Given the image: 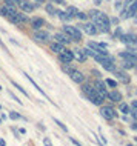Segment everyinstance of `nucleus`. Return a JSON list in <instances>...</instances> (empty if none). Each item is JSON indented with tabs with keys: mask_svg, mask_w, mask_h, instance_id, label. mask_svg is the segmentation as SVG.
Here are the masks:
<instances>
[{
	"mask_svg": "<svg viewBox=\"0 0 137 146\" xmlns=\"http://www.w3.org/2000/svg\"><path fill=\"white\" fill-rule=\"evenodd\" d=\"M88 17L92 20V23L96 25V28L99 29V33H109L111 22H109L108 15L105 13H100V11H97V9H91L88 14Z\"/></svg>",
	"mask_w": 137,
	"mask_h": 146,
	"instance_id": "f257e3e1",
	"label": "nucleus"
},
{
	"mask_svg": "<svg viewBox=\"0 0 137 146\" xmlns=\"http://www.w3.org/2000/svg\"><path fill=\"white\" fill-rule=\"evenodd\" d=\"M82 92H83L85 96H86L88 100L91 102V103H94L96 106H102V103H103V97H102L100 94L94 89V86L82 83Z\"/></svg>",
	"mask_w": 137,
	"mask_h": 146,
	"instance_id": "f03ea898",
	"label": "nucleus"
},
{
	"mask_svg": "<svg viewBox=\"0 0 137 146\" xmlns=\"http://www.w3.org/2000/svg\"><path fill=\"white\" fill-rule=\"evenodd\" d=\"M63 33L68 35L71 40H76V42H80V40H82V33L79 31V28H77V26L65 25V26H63Z\"/></svg>",
	"mask_w": 137,
	"mask_h": 146,
	"instance_id": "7ed1b4c3",
	"label": "nucleus"
},
{
	"mask_svg": "<svg viewBox=\"0 0 137 146\" xmlns=\"http://www.w3.org/2000/svg\"><path fill=\"white\" fill-rule=\"evenodd\" d=\"M8 19H9V22L14 23V25H23V23L28 22V15L23 13V11H15V13Z\"/></svg>",
	"mask_w": 137,
	"mask_h": 146,
	"instance_id": "20e7f679",
	"label": "nucleus"
},
{
	"mask_svg": "<svg viewBox=\"0 0 137 146\" xmlns=\"http://www.w3.org/2000/svg\"><path fill=\"white\" fill-rule=\"evenodd\" d=\"M119 56L122 57L123 60H126V62L132 63L134 66H137V54H136V51H134V49H130V51H122V52H120Z\"/></svg>",
	"mask_w": 137,
	"mask_h": 146,
	"instance_id": "39448f33",
	"label": "nucleus"
},
{
	"mask_svg": "<svg viewBox=\"0 0 137 146\" xmlns=\"http://www.w3.org/2000/svg\"><path fill=\"white\" fill-rule=\"evenodd\" d=\"M100 115L103 118H106V120H112V118L117 117V114L111 106H102L100 108Z\"/></svg>",
	"mask_w": 137,
	"mask_h": 146,
	"instance_id": "423d86ee",
	"label": "nucleus"
},
{
	"mask_svg": "<svg viewBox=\"0 0 137 146\" xmlns=\"http://www.w3.org/2000/svg\"><path fill=\"white\" fill-rule=\"evenodd\" d=\"M137 14V0H132V3L122 13V19H126V17H136Z\"/></svg>",
	"mask_w": 137,
	"mask_h": 146,
	"instance_id": "0eeeda50",
	"label": "nucleus"
},
{
	"mask_svg": "<svg viewBox=\"0 0 137 146\" xmlns=\"http://www.w3.org/2000/svg\"><path fill=\"white\" fill-rule=\"evenodd\" d=\"M92 86H94V89H96V91L100 94L102 97H103V98H106V96H108V91H106V83H105V82H102V80H96Z\"/></svg>",
	"mask_w": 137,
	"mask_h": 146,
	"instance_id": "6e6552de",
	"label": "nucleus"
},
{
	"mask_svg": "<svg viewBox=\"0 0 137 146\" xmlns=\"http://www.w3.org/2000/svg\"><path fill=\"white\" fill-rule=\"evenodd\" d=\"M112 72H114V76H116V78H117L119 82H122V83H125V85L130 83L131 78H130V76H128L125 71H122V69H114Z\"/></svg>",
	"mask_w": 137,
	"mask_h": 146,
	"instance_id": "1a4fd4ad",
	"label": "nucleus"
},
{
	"mask_svg": "<svg viewBox=\"0 0 137 146\" xmlns=\"http://www.w3.org/2000/svg\"><path fill=\"white\" fill-rule=\"evenodd\" d=\"M34 40L37 42H48L49 40V33L48 31H43V29H36V33H34Z\"/></svg>",
	"mask_w": 137,
	"mask_h": 146,
	"instance_id": "9d476101",
	"label": "nucleus"
},
{
	"mask_svg": "<svg viewBox=\"0 0 137 146\" xmlns=\"http://www.w3.org/2000/svg\"><path fill=\"white\" fill-rule=\"evenodd\" d=\"M19 5H20V9L25 14H29V13H33V11L36 9V5H34V3H31L29 0H22Z\"/></svg>",
	"mask_w": 137,
	"mask_h": 146,
	"instance_id": "9b49d317",
	"label": "nucleus"
},
{
	"mask_svg": "<svg viewBox=\"0 0 137 146\" xmlns=\"http://www.w3.org/2000/svg\"><path fill=\"white\" fill-rule=\"evenodd\" d=\"M80 28L83 29L88 35H96L97 33H99V29L96 28V25H94V23H82Z\"/></svg>",
	"mask_w": 137,
	"mask_h": 146,
	"instance_id": "f8f14e48",
	"label": "nucleus"
},
{
	"mask_svg": "<svg viewBox=\"0 0 137 146\" xmlns=\"http://www.w3.org/2000/svg\"><path fill=\"white\" fill-rule=\"evenodd\" d=\"M59 60L62 63H71L74 60V56H72V51H62L60 54H59Z\"/></svg>",
	"mask_w": 137,
	"mask_h": 146,
	"instance_id": "ddd939ff",
	"label": "nucleus"
},
{
	"mask_svg": "<svg viewBox=\"0 0 137 146\" xmlns=\"http://www.w3.org/2000/svg\"><path fill=\"white\" fill-rule=\"evenodd\" d=\"M69 77H71V80L74 82V83H79V85H82L85 82V76L80 72V71H77V69H74L71 74H69Z\"/></svg>",
	"mask_w": 137,
	"mask_h": 146,
	"instance_id": "4468645a",
	"label": "nucleus"
},
{
	"mask_svg": "<svg viewBox=\"0 0 137 146\" xmlns=\"http://www.w3.org/2000/svg\"><path fill=\"white\" fill-rule=\"evenodd\" d=\"M29 23H31V28L36 31V29H42V26L45 25V20L42 17H34L29 20Z\"/></svg>",
	"mask_w": 137,
	"mask_h": 146,
	"instance_id": "2eb2a0df",
	"label": "nucleus"
},
{
	"mask_svg": "<svg viewBox=\"0 0 137 146\" xmlns=\"http://www.w3.org/2000/svg\"><path fill=\"white\" fill-rule=\"evenodd\" d=\"M54 38H56V42L62 43V45H69V43H71V38H69L65 33H57L54 35Z\"/></svg>",
	"mask_w": 137,
	"mask_h": 146,
	"instance_id": "dca6fc26",
	"label": "nucleus"
},
{
	"mask_svg": "<svg viewBox=\"0 0 137 146\" xmlns=\"http://www.w3.org/2000/svg\"><path fill=\"white\" fill-rule=\"evenodd\" d=\"M72 56H74V58H76L77 62H80V63H83L85 60H86V54L83 52V49H74Z\"/></svg>",
	"mask_w": 137,
	"mask_h": 146,
	"instance_id": "f3484780",
	"label": "nucleus"
},
{
	"mask_svg": "<svg viewBox=\"0 0 137 146\" xmlns=\"http://www.w3.org/2000/svg\"><path fill=\"white\" fill-rule=\"evenodd\" d=\"M108 98H109V100H111V102H116V103H119V102L120 100H122V94H120L119 92V91H111V92H108V96H106Z\"/></svg>",
	"mask_w": 137,
	"mask_h": 146,
	"instance_id": "a211bd4d",
	"label": "nucleus"
},
{
	"mask_svg": "<svg viewBox=\"0 0 137 146\" xmlns=\"http://www.w3.org/2000/svg\"><path fill=\"white\" fill-rule=\"evenodd\" d=\"M100 65L103 66L106 71H114L116 69V63H114V58H112V57H109L108 60H105L103 63H100Z\"/></svg>",
	"mask_w": 137,
	"mask_h": 146,
	"instance_id": "6ab92c4d",
	"label": "nucleus"
},
{
	"mask_svg": "<svg viewBox=\"0 0 137 146\" xmlns=\"http://www.w3.org/2000/svg\"><path fill=\"white\" fill-rule=\"evenodd\" d=\"M122 40L125 43H128V45H137V37L134 34H126V35H122Z\"/></svg>",
	"mask_w": 137,
	"mask_h": 146,
	"instance_id": "aec40b11",
	"label": "nucleus"
},
{
	"mask_svg": "<svg viewBox=\"0 0 137 146\" xmlns=\"http://www.w3.org/2000/svg\"><path fill=\"white\" fill-rule=\"evenodd\" d=\"M49 48H51L53 52L60 54L62 51H65V45H62V43H59V42H54V43H51V45H49Z\"/></svg>",
	"mask_w": 137,
	"mask_h": 146,
	"instance_id": "412c9836",
	"label": "nucleus"
},
{
	"mask_svg": "<svg viewBox=\"0 0 137 146\" xmlns=\"http://www.w3.org/2000/svg\"><path fill=\"white\" fill-rule=\"evenodd\" d=\"M56 15H57L59 19H60V20H63V22H69V20L72 19L71 15L66 13V11H57V14H56Z\"/></svg>",
	"mask_w": 137,
	"mask_h": 146,
	"instance_id": "4be33fe9",
	"label": "nucleus"
},
{
	"mask_svg": "<svg viewBox=\"0 0 137 146\" xmlns=\"http://www.w3.org/2000/svg\"><path fill=\"white\" fill-rule=\"evenodd\" d=\"M25 77H26V78H28V80L31 82V83H33V86H34V88H36V89L39 91V92H40V94H42V96H43V97H46V98H48V96H46V94H45V91H43V89H42V88H39V85H37V83H36V82H34V80H33V78H31V76H28V74H25Z\"/></svg>",
	"mask_w": 137,
	"mask_h": 146,
	"instance_id": "5701e85b",
	"label": "nucleus"
},
{
	"mask_svg": "<svg viewBox=\"0 0 137 146\" xmlns=\"http://www.w3.org/2000/svg\"><path fill=\"white\" fill-rule=\"evenodd\" d=\"M74 69H76V68H72V66L69 65V63H63V66H62V71H63V72H66V74H68V76H69V74L72 72Z\"/></svg>",
	"mask_w": 137,
	"mask_h": 146,
	"instance_id": "b1692460",
	"label": "nucleus"
},
{
	"mask_svg": "<svg viewBox=\"0 0 137 146\" xmlns=\"http://www.w3.org/2000/svg\"><path fill=\"white\" fill-rule=\"evenodd\" d=\"M66 13L71 15V17H76L77 13H79V9H77L76 6H68V8H66Z\"/></svg>",
	"mask_w": 137,
	"mask_h": 146,
	"instance_id": "393cba45",
	"label": "nucleus"
},
{
	"mask_svg": "<svg viewBox=\"0 0 137 146\" xmlns=\"http://www.w3.org/2000/svg\"><path fill=\"white\" fill-rule=\"evenodd\" d=\"M120 111H122L123 114H131V111H132V109H131V106H130V105H126V103H122V105H120Z\"/></svg>",
	"mask_w": 137,
	"mask_h": 146,
	"instance_id": "a878e982",
	"label": "nucleus"
},
{
	"mask_svg": "<svg viewBox=\"0 0 137 146\" xmlns=\"http://www.w3.org/2000/svg\"><path fill=\"white\" fill-rule=\"evenodd\" d=\"M9 118H13V120H23V117L19 112H15V111H11L9 112Z\"/></svg>",
	"mask_w": 137,
	"mask_h": 146,
	"instance_id": "bb28decb",
	"label": "nucleus"
},
{
	"mask_svg": "<svg viewBox=\"0 0 137 146\" xmlns=\"http://www.w3.org/2000/svg\"><path fill=\"white\" fill-rule=\"evenodd\" d=\"M13 86H14V88H17L19 91H20V92L22 94H25V97H28V92H26V91H25V88H22V86L20 85H19L17 83V82H13Z\"/></svg>",
	"mask_w": 137,
	"mask_h": 146,
	"instance_id": "cd10ccee",
	"label": "nucleus"
},
{
	"mask_svg": "<svg viewBox=\"0 0 137 146\" xmlns=\"http://www.w3.org/2000/svg\"><path fill=\"white\" fill-rule=\"evenodd\" d=\"M46 13H49V14L56 15V14H57V9L54 8V5H46Z\"/></svg>",
	"mask_w": 137,
	"mask_h": 146,
	"instance_id": "c85d7f7f",
	"label": "nucleus"
},
{
	"mask_svg": "<svg viewBox=\"0 0 137 146\" xmlns=\"http://www.w3.org/2000/svg\"><path fill=\"white\" fill-rule=\"evenodd\" d=\"M105 83H106L108 86H111V88H117V82L112 80V78H106V80H105Z\"/></svg>",
	"mask_w": 137,
	"mask_h": 146,
	"instance_id": "c756f323",
	"label": "nucleus"
},
{
	"mask_svg": "<svg viewBox=\"0 0 137 146\" xmlns=\"http://www.w3.org/2000/svg\"><path fill=\"white\" fill-rule=\"evenodd\" d=\"M54 121H56V123H57L59 126H60V128H62V129H63V131H65V132H66V131H68V128H66V126H65L63 123H62V121H60V120H57V118H54Z\"/></svg>",
	"mask_w": 137,
	"mask_h": 146,
	"instance_id": "7c9ffc66",
	"label": "nucleus"
},
{
	"mask_svg": "<svg viewBox=\"0 0 137 146\" xmlns=\"http://www.w3.org/2000/svg\"><path fill=\"white\" fill-rule=\"evenodd\" d=\"M69 140H71V141H72V143H74V145H76V146H83V145H82V143H80V141H79V140H76V139H74V137H69Z\"/></svg>",
	"mask_w": 137,
	"mask_h": 146,
	"instance_id": "2f4dec72",
	"label": "nucleus"
},
{
	"mask_svg": "<svg viewBox=\"0 0 137 146\" xmlns=\"http://www.w3.org/2000/svg\"><path fill=\"white\" fill-rule=\"evenodd\" d=\"M5 5H9V6H15V0H5Z\"/></svg>",
	"mask_w": 137,
	"mask_h": 146,
	"instance_id": "473e14b6",
	"label": "nucleus"
},
{
	"mask_svg": "<svg viewBox=\"0 0 137 146\" xmlns=\"http://www.w3.org/2000/svg\"><path fill=\"white\" fill-rule=\"evenodd\" d=\"M76 17H79V19H82V20H85V19L88 17V15L85 14V13H77V15H76Z\"/></svg>",
	"mask_w": 137,
	"mask_h": 146,
	"instance_id": "72a5a7b5",
	"label": "nucleus"
},
{
	"mask_svg": "<svg viewBox=\"0 0 137 146\" xmlns=\"http://www.w3.org/2000/svg\"><path fill=\"white\" fill-rule=\"evenodd\" d=\"M53 3H57V5H63L65 3V0H51Z\"/></svg>",
	"mask_w": 137,
	"mask_h": 146,
	"instance_id": "f704fd0d",
	"label": "nucleus"
},
{
	"mask_svg": "<svg viewBox=\"0 0 137 146\" xmlns=\"http://www.w3.org/2000/svg\"><path fill=\"white\" fill-rule=\"evenodd\" d=\"M43 143H45V146H53V145H51V141H49V139H45Z\"/></svg>",
	"mask_w": 137,
	"mask_h": 146,
	"instance_id": "c9c22d12",
	"label": "nucleus"
},
{
	"mask_svg": "<svg viewBox=\"0 0 137 146\" xmlns=\"http://www.w3.org/2000/svg\"><path fill=\"white\" fill-rule=\"evenodd\" d=\"M131 3H132V0H125V6H126V8H128V6H130V5H131Z\"/></svg>",
	"mask_w": 137,
	"mask_h": 146,
	"instance_id": "e433bc0d",
	"label": "nucleus"
},
{
	"mask_svg": "<svg viewBox=\"0 0 137 146\" xmlns=\"http://www.w3.org/2000/svg\"><path fill=\"white\" fill-rule=\"evenodd\" d=\"M102 2H103V0H94V3H96V5H100Z\"/></svg>",
	"mask_w": 137,
	"mask_h": 146,
	"instance_id": "4c0bfd02",
	"label": "nucleus"
},
{
	"mask_svg": "<svg viewBox=\"0 0 137 146\" xmlns=\"http://www.w3.org/2000/svg\"><path fill=\"white\" fill-rule=\"evenodd\" d=\"M0 146H6V145H5V141H3V140H0Z\"/></svg>",
	"mask_w": 137,
	"mask_h": 146,
	"instance_id": "58836bf2",
	"label": "nucleus"
},
{
	"mask_svg": "<svg viewBox=\"0 0 137 146\" xmlns=\"http://www.w3.org/2000/svg\"><path fill=\"white\" fill-rule=\"evenodd\" d=\"M37 2H40V3H43V2H45V0H37Z\"/></svg>",
	"mask_w": 137,
	"mask_h": 146,
	"instance_id": "ea45409f",
	"label": "nucleus"
},
{
	"mask_svg": "<svg viewBox=\"0 0 137 146\" xmlns=\"http://www.w3.org/2000/svg\"><path fill=\"white\" fill-rule=\"evenodd\" d=\"M22 2V0H15V3H20Z\"/></svg>",
	"mask_w": 137,
	"mask_h": 146,
	"instance_id": "a19ab883",
	"label": "nucleus"
},
{
	"mask_svg": "<svg viewBox=\"0 0 137 146\" xmlns=\"http://www.w3.org/2000/svg\"><path fill=\"white\" fill-rule=\"evenodd\" d=\"M126 146H132V145H126Z\"/></svg>",
	"mask_w": 137,
	"mask_h": 146,
	"instance_id": "79ce46f5",
	"label": "nucleus"
},
{
	"mask_svg": "<svg viewBox=\"0 0 137 146\" xmlns=\"http://www.w3.org/2000/svg\"><path fill=\"white\" fill-rule=\"evenodd\" d=\"M136 23H137V17H136Z\"/></svg>",
	"mask_w": 137,
	"mask_h": 146,
	"instance_id": "37998d69",
	"label": "nucleus"
},
{
	"mask_svg": "<svg viewBox=\"0 0 137 146\" xmlns=\"http://www.w3.org/2000/svg\"><path fill=\"white\" fill-rule=\"evenodd\" d=\"M0 89H2V86H0Z\"/></svg>",
	"mask_w": 137,
	"mask_h": 146,
	"instance_id": "c03bdc74",
	"label": "nucleus"
}]
</instances>
